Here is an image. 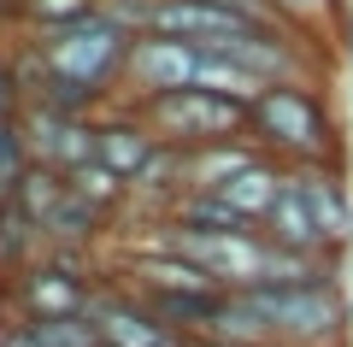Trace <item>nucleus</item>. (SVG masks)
<instances>
[{"label":"nucleus","mask_w":353,"mask_h":347,"mask_svg":"<svg viewBox=\"0 0 353 347\" xmlns=\"http://www.w3.org/2000/svg\"><path fill=\"white\" fill-rule=\"evenodd\" d=\"M0 347H53V341H48V330H41V324L6 318V324H0Z\"/></svg>","instance_id":"14"},{"label":"nucleus","mask_w":353,"mask_h":347,"mask_svg":"<svg viewBox=\"0 0 353 347\" xmlns=\"http://www.w3.org/2000/svg\"><path fill=\"white\" fill-rule=\"evenodd\" d=\"M248 300L271 330V347H347L353 300L341 295V277L248 288Z\"/></svg>","instance_id":"2"},{"label":"nucleus","mask_w":353,"mask_h":347,"mask_svg":"<svg viewBox=\"0 0 353 347\" xmlns=\"http://www.w3.org/2000/svg\"><path fill=\"white\" fill-rule=\"evenodd\" d=\"M265 153L253 148V141H212V148L189 153V195H218V188H230L241 171H253Z\"/></svg>","instance_id":"8"},{"label":"nucleus","mask_w":353,"mask_h":347,"mask_svg":"<svg viewBox=\"0 0 353 347\" xmlns=\"http://www.w3.org/2000/svg\"><path fill=\"white\" fill-rule=\"evenodd\" d=\"M106 0H18L12 24L24 30V36H41V30H65V24H83V18H94Z\"/></svg>","instance_id":"11"},{"label":"nucleus","mask_w":353,"mask_h":347,"mask_svg":"<svg viewBox=\"0 0 353 347\" xmlns=\"http://www.w3.org/2000/svg\"><path fill=\"white\" fill-rule=\"evenodd\" d=\"M24 83H18V71H12V53H6V59H0V124H6V118H18V112H24Z\"/></svg>","instance_id":"13"},{"label":"nucleus","mask_w":353,"mask_h":347,"mask_svg":"<svg viewBox=\"0 0 353 347\" xmlns=\"http://www.w3.org/2000/svg\"><path fill=\"white\" fill-rule=\"evenodd\" d=\"M88 318H94V330H101V347H189L141 295H130L118 277H101Z\"/></svg>","instance_id":"4"},{"label":"nucleus","mask_w":353,"mask_h":347,"mask_svg":"<svg viewBox=\"0 0 353 347\" xmlns=\"http://www.w3.org/2000/svg\"><path fill=\"white\" fill-rule=\"evenodd\" d=\"M153 153H159V136L148 130V118H141L130 100H112V106L94 118V159H101L106 171H118L124 183H136V177L148 171Z\"/></svg>","instance_id":"7"},{"label":"nucleus","mask_w":353,"mask_h":347,"mask_svg":"<svg viewBox=\"0 0 353 347\" xmlns=\"http://www.w3.org/2000/svg\"><path fill=\"white\" fill-rule=\"evenodd\" d=\"M65 183H71V195L83 200L88 212H101L106 224H118L124 218V206H130V183L118 171H106L101 159H88V165H77L71 177H65Z\"/></svg>","instance_id":"9"},{"label":"nucleus","mask_w":353,"mask_h":347,"mask_svg":"<svg viewBox=\"0 0 353 347\" xmlns=\"http://www.w3.org/2000/svg\"><path fill=\"white\" fill-rule=\"evenodd\" d=\"M6 30H12V18L0 12V59H6V53H12V41H6Z\"/></svg>","instance_id":"16"},{"label":"nucleus","mask_w":353,"mask_h":347,"mask_svg":"<svg viewBox=\"0 0 353 347\" xmlns=\"http://www.w3.org/2000/svg\"><path fill=\"white\" fill-rule=\"evenodd\" d=\"M189 347H236V341H212V335H201V341H189Z\"/></svg>","instance_id":"17"},{"label":"nucleus","mask_w":353,"mask_h":347,"mask_svg":"<svg viewBox=\"0 0 353 347\" xmlns=\"http://www.w3.org/2000/svg\"><path fill=\"white\" fill-rule=\"evenodd\" d=\"M0 12H6V18H12V12H18V0H0Z\"/></svg>","instance_id":"18"},{"label":"nucleus","mask_w":353,"mask_h":347,"mask_svg":"<svg viewBox=\"0 0 353 347\" xmlns=\"http://www.w3.org/2000/svg\"><path fill=\"white\" fill-rule=\"evenodd\" d=\"M194 71H201V48H194V41L136 36V48H130V71H124V100H130V106H141V100L194 88Z\"/></svg>","instance_id":"5"},{"label":"nucleus","mask_w":353,"mask_h":347,"mask_svg":"<svg viewBox=\"0 0 353 347\" xmlns=\"http://www.w3.org/2000/svg\"><path fill=\"white\" fill-rule=\"evenodd\" d=\"M18 124H24V141H30V153H36L41 171L71 177L77 165L94 159V118H77V112H59V106H41V100H24Z\"/></svg>","instance_id":"6"},{"label":"nucleus","mask_w":353,"mask_h":347,"mask_svg":"<svg viewBox=\"0 0 353 347\" xmlns=\"http://www.w3.org/2000/svg\"><path fill=\"white\" fill-rule=\"evenodd\" d=\"M259 6L277 18V24L301 30V36H324V41H330V30H341V18H347L341 0H259Z\"/></svg>","instance_id":"10"},{"label":"nucleus","mask_w":353,"mask_h":347,"mask_svg":"<svg viewBox=\"0 0 353 347\" xmlns=\"http://www.w3.org/2000/svg\"><path fill=\"white\" fill-rule=\"evenodd\" d=\"M30 171H36V153H30V141H24V124L6 118V124H0V200H12Z\"/></svg>","instance_id":"12"},{"label":"nucleus","mask_w":353,"mask_h":347,"mask_svg":"<svg viewBox=\"0 0 353 347\" xmlns=\"http://www.w3.org/2000/svg\"><path fill=\"white\" fill-rule=\"evenodd\" d=\"M336 36H341V53H347V65H353V12L341 18V30H336Z\"/></svg>","instance_id":"15"},{"label":"nucleus","mask_w":353,"mask_h":347,"mask_svg":"<svg viewBox=\"0 0 353 347\" xmlns=\"http://www.w3.org/2000/svg\"><path fill=\"white\" fill-rule=\"evenodd\" d=\"M136 112L148 118L159 148H176V153H201L212 141H248V106L212 95V88H176V95L141 100Z\"/></svg>","instance_id":"3"},{"label":"nucleus","mask_w":353,"mask_h":347,"mask_svg":"<svg viewBox=\"0 0 353 347\" xmlns=\"http://www.w3.org/2000/svg\"><path fill=\"white\" fill-rule=\"evenodd\" d=\"M248 141L283 171H347V136L324 83H271L248 106Z\"/></svg>","instance_id":"1"}]
</instances>
